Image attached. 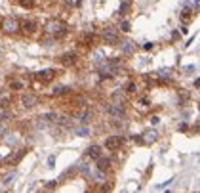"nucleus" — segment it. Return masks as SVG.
<instances>
[{"label":"nucleus","mask_w":200,"mask_h":193,"mask_svg":"<svg viewBox=\"0 0 200 193\" xmlns=\"http://www.w3.org/2000/svg\"><path fill=\"white\" fill-rule=\"evenodd\" d=\"M120 145H122V138L120 136H111L105 140V149H111V151H116Z\"/></svg>","instance_id":"nucleus-1"},{"label":"nucleus","mask_w":200,"mask_h":193,"mask_svg":"<svg viewBox=\"0 0 200 193\" xmlns=\"http://www.w3.org/2000/svg\"><path fill=\"white\" fill-rule=\"evenodd\" d=\"M21 103H23V107H32V105L38 103V96L36 94H25V96H21Z\"/></svg>","instance_id":"nucleus-2"},{"label":"nucleus","mask_w":200,"mask_h":193,"mask_svg":"<svg viewBox=\"0 0 200 193\" xmlns=\"http://www.w3.org/2000/svg\"><path fill=\"white\" fill-rule=\"evenodd\" d=\"M54 77H55V71L54 69H46V71H40L36 75V78L40 82H50V81H54Z\"/></svg>","instance_id":"nucleus-3"},{"label":"nucleus","mask_w":200,"mask_h":193,"mask_svg":"<svg viewBox=\"0 0 200 193\" xmlns=\"http://www.w3.org/2000/svg\"><path fill=\"white\" fill-rule=\"evenodd\" d=\"M101 153H103V149H101L99 145H90L88 149H86V157H90V159H95V161H97L99 157H101Z\"/></svg>","instance_id":"nucleus-4"},{"label":"nucleus","mask_w":200,"mask_h":193,"mask_svg":"<svg viewBox=\"0 0 200 193\" xmlns=\"http://www.w3.org/2000/svg\"><path fill=\"white\" fill-rule=\"evenodd\" d=\"M103 38H105L109 44H116V42H118V37H116V34L112 33L111 29H105V33H103Z\"/></svg>","instance_id":"nucleus-5"},{"label":"nucleus","mask_w":200,"mask_h":193,"mask_svg":"<svg viewBox=\"0 0 200 193\" xmlns=\"http://www.w3.org/2000/svg\"><path fill=\"white\" fill-rule=\"evenodd\" d=\"M97 168H99V170H109V168H111V161L99 157V159H97Z\"/></svg>","instance_id":"nucleus-6"},{"label":"nucleus","mask_w":200,"mask_h":193,"mask_svg":"<svg viewBox=\"0 0 200 193\" xmlns=\"http://www.w3.org/2000/svg\"><path fill=\"white\" fill-rule=\"evenodd\" d=\"M156 138H158V136H156V132H154V130H151V132H145V136L141 138V142H156Z\"/></svg>","instance_id":"nucleus-7"},{"label":"nucleus","mask_w":200,"mask_h":193,"mask_svg":"<svg viewBox=\"0 0 200 193\" xmlns=\"http://www.w3.org/2000/svg\"><path fill=\"white\" fill-rule=\"evenodd\" d=\"M63 63L65 65H71V63H74V61H76V54H67V56H63Z\"/></svg>","instance_id":"nucleus-8"},{"label":"nucleus","mask_w":200,"mask_h":193,"mask_svg":"<svg viewBox=\"0 0 200 193\" xmlns=\"http://www.w3.org/2000/svg\"><path fill=\"white\" fill-rule=\"evenodd\" d=\"M17 29V21L15 19H8L6 21V31H15Z\"/></svg>","instance_id":"nucleus-9"},{"label":"nucleus","mask_w":200,"mask_h":193,"mask_svg":"<svg viewBox=\"0 0 200 193\" xmlns=\"http://www.w3.org/2000/svg\"><path fill=\"white\" fill-rule=\"evenodd\" d=\"M19 4H21L23 8H32V6H34V0H19Z\"/></svg>","instance_id":"nucleus-10"},{"label":"nucleus","mask_w":200,"mask_h":193,"mask_svg":"<svg viewBox=\"0 0 200 193\" xmlns=\"http://www.w3.org/2000/svg\"><path fill=\"white\" fill-rule=\"evenodd\" d=\"M78 136H90V128H76Z\"/></svg>","instance_id":"nucleus-11"},{"label":"nucleus","mask_w":200,"mask_h":193,"mask_svg":"<svg viewBox=\"0 0 200 193\" xmlns=\"http://www.w3.org/2000/svg\"><path fill=\"white\" fill-rule=\"evenodd\" d=\"M67 92H69L67 86H59V88H55V90H54V94H55V96H57V94H67Z\"/></svg>","instance_id":"nucleus-12"},{"label":"nucleus","mask_w":200,"mask_h":193,"mask_svg":"<svg viewBox=\"0 0 200 193\" xmlns=\"http://www.w3.org/2000/svg\"><path fill=\"white\" fill-rule=\"evenodd\" d=\"M130 10V2H122V6H120V14H128Z\"/></svg>","instance_id":"nucleus-13"},{"label":"nucleus","mask_w":200,"mask_h":193,"mask_svg":"<svg viewBox=\"0 0 200 193\" xmlns=\"http://www.w3.org/2000/svg\"><path fill=\"white\" fill-rule=\"evenodd\" d=\"M21 86H23V84H21L19 81H13V82H12V90H21Z\"/></svg>","instance_id":"nucleus-14"},{"label":"nucleus","mask_w":200,"mask_h":193,"mask_svg":"<svg viewBox=\"0 0 200 193\" xmlns=\"http://www.w3.org/2000/svg\"><path fill=\"white\" fill-rule=\"evenodd\" d=\"M120 29H122L124 33H128V31H130V23H128V21H122V23H120Z\"/></svg>","instance_id":"nucleus-15"},{"label":"nucleus","mask_w":200,"mask_h":193,"mask_svg":"<svg viewBox=\"0 0 200 193\" xmlns=\"http://www.w3.org/2000/svg\"><path fill=\"white\" fill-rule=\"evenodd\" d=\"M23 27H25V29H29V31H34V29H36L32 21H29V23H23Z\"/></svg>","instance_id":"nucleus-16"},{"label":"nucleus","mask_w":200,"mask_h":193,"mask_svg":"<svg viewBox=\"0 0 200 193\" xmlns=\"http://www.w3.org/2000/svg\"><path fill=\"white\" fill-rule=\"evenodd\" d=\"M126 90H128V92H135V90H137V86H135V82H130Z\"/></svg>","instance_id":"nucleus-17"},{"label":"nucleus","mask_w":200,"mask_h":193,"mask_svg":"<svg viewBox=\"0 0 200 193\" xmlns=\"http://www.w3.org/2000/svg\"><path fill=\"white\" fill-rule=\"evenodd\" d=\"M55 186H57V182H48V183H46V187H48V189H54Z\"/></svg>","instance_id":"nucleus-18"},{"label":"nucleus","mask_w":200,"mask_h":193,"mask_svg":"<svg viewBox=\"0 0 200 193\" xmlns=\"http://www.w3.org/2000/svg\"><path fill=\"white\" fill-rule=\"evenodd\" d=\"M54 163H55V157H54V155H51V157H50V159H48V164H50V166H54Z\"/></svg>","instance_id":"nucleus-19"},{"label":"nucleus","mask_w":200,"mask_h":193,"mask_svg":"<svg viewBox=\"0 0 200 193\" xmlns=\"http://www.w3.org/2000/svg\"><path fill=\"white\" fill-rule=\"evenodd\" d=\"M90 193H97V191H90Z\"/></svg>","instance_id":"nucleus-20"}]
</instances>
